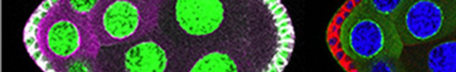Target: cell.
I'll list each match as a JSON object with an SVG mask.
<instances>
[{
  "label": "cell",
  "instance_id": "obj_8",
  "mask_svg": "<svg viewBox=\"0 0 456 72\" xmlns=\"http://www.w3.org/2000/svg\"><path fill=\"white\" fill-rule=\"evenodd\" d=\"M57 2L63 8L88 18L101 0H57Z\"/></svg>",
  "mask_w": 456,
  "mask_h": 72
},
{
  "label": "cell",
  "instance_id": "obj_5",
  "mask_svg": "<svg viewBox=\"0 0 456 72\" xmlns=\"http://www.w3.org/2000/svg\"><path fill=\"white\" fill-rule=\"evenodd\" d=\"M392 21L403 46L436 41L456 31V0H404Z\"/></svg>",
  "mask_w": 456,
  "mask_h": 72
},
{
  "label": "cell",
  "instance_id": "obj_10",
  "mask_svg": "<svg viewBox=\"0 0 456 72\" xmlns=\"http://www.w3.org/2000/svg\"><path fill=\"white\" fill-rule=\"evenodd\" d=\"M360 70L367 71H399L402 64L396 58H382L361 65Z\"/></svg>",
  "mask_w": 456,
  "mask_h": 72
},
{
  "label": "cell",
  "instance_id": "obj_9",
  "mask_svg": "<svg viewBox=\"0 0 456 72\" xmlns=\"http://www.w3.org/2000/svg\"><path fill=\"white\" fill-rule=\"evenodd\" d=\"M404 0H365L362 3L371 9L392 20L394 14L402 6Z\"/></svg>",
  "mask_w": 456,
  "mask_h": 72
},
{
  "label": "cell",
  "instance_id": "obj_7",
  "mask_svg": "<svg viewBox=\"0 0 456 72\" xmlns=\"http://www.w3.org/2000/svg\"><path fill=\"white\" fill-rule=\"evenodd\" d=\"M426 67L433 72H456V40L433 46L427 54Z\"/></svg>",
  "mask_w": 456,
  "mask_h": 72
},
{
  "label": "cell",
  "instance_id": "obj_3",
  "mask_svg": "<svg viewBox=\"0 0 456 72\" xmlns=\"http://www.w3.org/2000/svg\"><path fill=\"white\" fill-rule=\"evenodd\" d=\"M342 47L359 66L382 59H399L403 44L391 19L358 3L342 26Z\"/></svg>",
  "mask_w": 456,
  "mask_h": 72
},
{
  "label": "cell",
  "instance_id": "obj_6",
  "mask_svg": "<svg viewBox=\"0 0 456 72\" xmlns=\"http://www.w3.org/2000/svg\"><path fill=\"white\" fill-rule=\"evenodd\" d=\"M220 1L178 0L174 3V17L178 28L191 37L213 34L224 19Z\"/></svg>",
  "mask_w": 456,
  "mask_h": 72
},
{
  "label": "cell",
  "instance_id": "obj_1",
  "mask_svg": "<svg viewBox=\"0 0 456 72\" xmlns=\"http://www.w3.org/2000/svg\"><path fill=\"white\" fill-rule=\"evenodd\" d=\"M34 15L30 34L39 57L50 69L79 60L99 58L101 47L91 28L87 17L76 14L57 1H45Z\"/></svg>",
  "mask_w": 456,
  "mask_h": 72
},
{
  "label": "cell",
  "instance_id": "obj_4",
  "mask_svg": "<svg viewBox=\"0 0 456 72\" xmlns=\"http://www.w3.org/2000/svg\"><path fill=\"white\" fill-rule=\"evenodd\" d=\"M121 46L109 58L99 59L102 71H183L185 48L178 45L161 27L139 40Z\"/></svg>",
  "mask_w": 456,
  "mask_h": 72
},
{
  "label": "cell",
  "instance_id": "obj_2",
  "mask_svg": "<svg viewBox=\"0 0 456 72\" xmlns=\"http://www.w3.org/2000/svg\"><path fill=\"white\" fill-rule=\"evenodd\" d=\"M160 0H101L88 17L95 39L102 47L124 45L160 28Z\"/></svg>",
  "mask_w": 456,
  "mask_h": 72
}]
</instances>
